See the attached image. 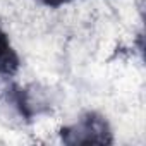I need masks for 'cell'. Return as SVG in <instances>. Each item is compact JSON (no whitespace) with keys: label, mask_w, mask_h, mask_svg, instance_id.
<instances>
[{"label":"cell","mask_w":146,"mask_h":146,"mask_svg":"<svg viewBox=\"0 0 146 146\" xmlns=\"http://www.w3.org/2000/svg\"><path fill=\"white\" fill-rule=\"evenodd\" d=\"M4 53V38H2V35H0V55Z\"/></svg>","instance_id":"6da1fadb"}]
</instances>
